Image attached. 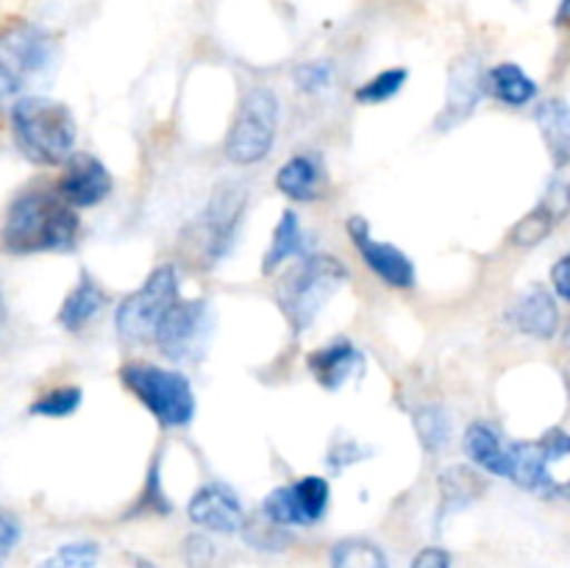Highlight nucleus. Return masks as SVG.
<instances>
[{"label": "nucleus", "instance_id": "nucleus-12", "mask_svg": "<svg viewBox=\"0 0 570 568\" xmlns=\"http://www.w3.org/2000/svg\"><path fill=\"white\" fill-rule=\"evenodd\" d=\"M187 516L195 527L220 535L239 532L245 523L243 501L223 482H206L204 488L195 490L187 505Z\"/></svg>", "mask_w": 570, "mask_h": 568}, {"label": "nucleus", "instance_id": "nucleus-8", "mask_svg": "<svg viewBox=\"0 0 570 568\" xmlns=\"http://www.w3.org/2000/svg\"><path fill=\"white\" fill-rule=\"evenodd\" d=\"M53 61V39L37 26H14L0 33V98L17 95L45 76Z\"/></svg>", "mask_w": 570, "mask_h": 568}, {"label": "nucleus", "instance_id": "nucleus-29", "mask_svg": "<svg viewBox=\"0 0 570 568\" xmlns=\"http://www.w3.org/2000/svg\"><path fill=\"white\" fill-rule=\"evenodd\" d=\"M479 484L482 479L471 471V468H449V471L440 477V488H443L445 501L451 507H462L465 501H471L473 496H479Z\"/></svg>", "mask_w": 570, "mask_h": 568}, {"label": "nucleus", "instance_id": "nucleus-7", "mask_svg": "<svg viewBox=\"0 0 570 568\" xmlns=\"http://www.w3.org/2000/svg\"><path fill=\"white\" fill-rule=\"evenodd\" d=\"M278 128V98L273 89L256 87L239 100L232 128L226 137V156L234 165L262 161L273 148Z\"/></svg>", "mask_w": 570, "mask_h": 568}, {"label": "nucleus", "instance_id": "nucleus-1", "mask_svg": "<svg viewBox=\"0 0 570 568\" xmlns=\"http://www.w3.org/2000/svg\"><path fill=\"white\" fill-rule=\"evenodd\" d=\"M78 232H81V221L59 193L31 189L11 200L3 228H0V243L11 254L67 251L76 245Z\"/></svg>", "mask_w": 570, "mask_h": 568}, {"label": "nucleus", "instance_id": "nucleus-28", "mask_svg": "<svg viewBox=\"0 0 570 568\" xmlns=\"http://www.w3.org/2000/svg\"><path fill=\"white\" fill-rule=\"evenodd\" d=\"M81 388H53L39 395L31 404V415L39 418H67L81 407Z\"/></svg>", "mask_w": 570, "mask_h": 568}, {"label": "nucleus", "instance_id": "nucleus-34", "mask_svg": "<svg viewBox=\"0 0 570 568\" xmlns=\"http://www.w3.org/2000/svg\"><path fill=\"white\" fill-rule=\"evenodd\" d=\"M540 445H543V451L549 454V460H562V457L570 454V434L566 429H549V432L540 438Z\"/></svg>", "mask_w": 570, "mask_h": 568}, {"label": "nucleus", "instance_id": "nucleus-17", "mask_svg": "<svg viewBox=\"0 0 570 568\" xmlns=\"http://www.w3.org/2000/svg\"><path fill=\"white\" fill-rule=\"evenodd\" d=\"M484 76L482 67L473 59L460 61V65L451 70V84H449V106H445V117L440 123L451 126V123H460L462 117H468L473 111V106L479 104V98L484 95Z\"/></svg>", "mask_w": 570, "mask_h": 568}, {"label": "nucleus", "instance_id": "nucleus-2", "mask_svg": "<svg viewBox=\"0 0 570 568\" xmlns=\"http://www.w3.org/2000/svg\"><path fill=\"white\" fill-rule=\"evenodd\" d=\"M17 148L37 165H61L76 148V117L65 104L42 95H26L11 106Z\"/></svg>", "mask_w": 570, "mask_h": 568}, {"label": "nucleus", "instance_id": "nucleus-37", "mask_svg": "<svg viewBox=\"0 0 570 568\" xmlns=\"http://www.w3.org/2000/svg\"><path fill=\"white\" fill-rule=\"evenodd\" d=\"M410 568H451V555L440 546H429V549L417 551Z\"/></svg>", "mask_w": 570, "mask_h": 568}, {"label": "nucleus", "instance_id": "nucleus-30", "mask_svg": "<svg viewBox=\"0 0 570 568\" xmlns=\"http://www.w3.org/2000/svg\"><path fill=\"white\" fill-rule=\"evenodd\" d=\"M415 427L429 451H438L449 443V421L440 407H423L415 415Z\"/></svg>", "mask_w": 570, "mask_h": 568}, {"label": "nucleus", "instance_id": "nucleus-42", "mask_svg": "<svg viewBox=\"0 0 570 568\" xmlns=\"http://www.w3.org/2000/svg\"><path fill=\"white\" fill-rule=\"evenodd\" d=\"M568 198H570V184H568Z\"/></svg>", "mask_w": 570, "mask_h": 568}, {"label": "nucleus", "instance_id": "nucleus-24", "mask_svg": "<svg viewBox=\"0 0 570 568\" xmlns=\"http://www.w3.org/2000/svg\"><path fill=\"white\" fill-rule=\"evenodd\" d=\"M328 560L332 568H390L384 551L365 538H345L334 543Z\"/></svg>", "mask_w": 570, "mask_h": 568}, {"label": "nucleus", "instance_id": "nucleus-16", "mask_svg": "<svg viewBox=\"0 0 570 568\" xmlns=\"http://www.w3.org/2000/svg\"><path fill=\"white\" fill-rule=\"evenodd\" d=\"M306 368L323 388L340 390L356 371H362V354L348 340H334V343L312 351L306 356Z\"/></svg>", "mask_w": 570, "mask_h": 568}, {"label": "nucleus", "instance_id": "nucleus-38", "mask_svg": "<svg viewBox=\"0 0 570 568\" xmlns=\"http://www.w3.org/2000/svg\"><path fill=\"white\" fill-rule=\"evenodd\" d=\"M557 20H560V22L570 20V0H562V3H560V11H557Z\"/></svg>", "mask_w": 570, "mask_h": 568}, {"label": "nucleus", "instance_id": "nucleus-32", "mask_svg": "<svg viewBox=\"0 0 570 568\" xmlns=\"http://www.w3.org/2000/svg\"><path fill=\"white\" fill-rule=\"evenodd\" d=\"M20 521L14 518V512H9L6 507H0V568L6 566V560L11 557V551L20 543Z\"/></svg>", "mask_w": 570, "mask_h": 568}, {"label": "nucleus", "instance_id": "nucleus-3", "mask_svg": "<svg viewBox=\"0 0 570 568\" xmlns=\"http://www.w3.org/2000/svg\"><path fill=\"white\" fill-rule=\"evenodd\" d=\"M348 267L328 254H309L287 267L276 290L278 306L295 334L306 332L317 312L348 282Z\"/></svg>", "mask_w": 570, "mask_h": 568}, {"label": "nucleus", "instance_id": "nucleus-39", "mask_svg": "<svg viewBox=\"0 0 570 568\" xmlns=\"http://www.w3.org/2000/svg\"><path fill=\"white\" fill-rule=\"evenodd\" d=\"M6 326V301H3V293H0V332H3Z\"/></svg>", "mask_w": 570, "mask_h": 568}, {"label": "nucleus", "instance_id": "nucleus-19", "mask_svg": "<svg viewBox=\"0 0 570 568\" xmlns=\"http://www.w3.org/2000/svg\"><path fill=\"white\" fill-rule=\"evenodd\" d=\"M465 451L488 473H495V477L504 479L510 473V443H504L501 434L493 427H488V423H471L468 427Z\"/></svg>", "mask_w": 570, "mask_h": 568}, {"label": "nucleus", "instance_id": "nucleus-41", "mask_svg": "<svg viewBox=\"0 0 570 568\" xmlns=\"http://www.w3.org/2000/svg\"><path fill=\"white\" fill-rule=\"evenodd\" d=\"M562 493H566L568 499H570V479H568V482H566V488H562Z\"/></svg>", "mask_w": 570, "mask_h": 568}, {"label": "nucleus", "instance_id": "nucleus-40", "mask_svg": "<svg viewBox=\"0 0 570 568\" xmlns=\"http://www.w3.org/2000/svg\"><path fill=\"white\" fill-rule=\"evenodd\" d=\"M566 388H568V395H570V365L566 368Z\"/></svg>", "mask_w": 570, "mask_h": 568}, {"label": "nucleus", "instance_id": "nucleus-9", "mask_svg": "<svg viewBox=\"0 0 570 568\" xmlns=\"http://www.w3.org/2000/svg\"><path fill=\"white\" fill-rule=\"evenodd\" d=\"M212 315L206 301L178 298L161 317L159 332H156V345L167 360H195L204 351L206 337H209Z\"/></svg>", "mask_w": 570, "mask_h": 568}, {"label": "nucleus", "instance_id": "nucleus-20", "mask_svg": "<svg viewBox=\"0 0 570 568\" xmlns=\"http://www.w3.org/2000/svg\"><path fill=\"white\" fill-rule=\"evenodd\" d=\"M538 120L540 137H543L546 148H549L551 161L557 167L570 161V109L566 100H543L534 111Z\"/></svg>", "mask_w": 570, "mask_h": 568}, {"label": "nucleus", "instance_id": "nucleus-36", "mask_svg": "<svg viewBox=\"0 0 570 568\" xmlns=\"http://www.w3.org/2000/svg\"><path fill=\"white\" fill-rule=\"evenodd\" d=\"M551 284H554V293L570 304V254L560 256L554 262V267H551Z\"/></svg>", "mask_w": 570, "mask_h": 568}, {"label": "nucleus", "instance_id": "nucleus-35", "mask_svg": "<svg viewBox=\"0 0 570 568\" xmlns=\"http://www.w3.org/2000/svg\"><path fill=\"white\" fill-rule=\"evenodd\" d=\"M139 505H148V510H159V512H167V510H170V507H167L165 493H161V484H159V466L150 468V473H148V484H145V499L139 501Z\"/></svg>", "mask_w": 570, "mask_h": 568}, {"label": "nucleus", "instance_id": "nucleus-33", "mask_svg": "<svg viewBox=\"0 0 570 568\" xmlns=\"http://www.w3.org/2000/svg\"><path fill=\"white\" fill-rule=\"evenodd\" d=\"M184 557H187L189 568H209L212 560H215V546H212L204 535H193V538L187 540Z\"/></svg>", "mask_w": 570, "mask_h": 568}, {"label": "nucleus", "instance_id": "nucleus-43", "mask_svg": "<svg viewBox=\"0 0 570 568\" xmlns=\"http://www.w3.org/2000/svg\"><path fill=\"white\" fill-rule=\"evenodd\" d=\"M568 337H570V329H568Z\"/></svg>", "mask_w": 570, "mask_h": 568}, {"label": "nucleus", "instance_id": "nucleus-25", "mask_svg": "<svg viewBox=\"0 0 570 568\" xmlns=\"http://www.w3.org/2000/svg\"><path fill=\"white\" fill-rule=\"evenodd\" d=\"M98 560L100 546L95 540H72L37 562V568H98Z\"/></svg>", "mask_w": 570, "mask_h": 568}, {"label": "nucleus", "instance_id": "nucleus-18", "mask_svg": "<svg viewBox=\"0 0 570 568\" xmlns=\"http://www.w3.org/2000/svg\"><path fill=\"white\" fill-rule=\"evenodd\" d=\"M484 92H490L504 106L521 109V106L532 104L538 98V84H534L532 76H527L523 67L504 61V65H495L488 70V76H484Z\"/></svg>", "mask_w": 570, "mask_h": 568}, {"label": "nucleus", "instance_id": "nucleus-6", "mask_svg": "<svg viewBox=\"0 0 570 568\" xmlns=\"http://www.w3.org/2000/svg\"><path fill=\"white\" fill-rule=\"evenodd\" d=\"M178 295V273L173 265H159L137 293L126 295L115 312V326L126 343H148L159 332L161 317L167 315Z\"/></svg>", "mask_w": 570, "mask_h": 568}, {"label": "nucleus", "instance_id": "nucleus-4", "mask_svg": "<svg viewBox=\"0 0 570 568\" xmlns=\"http://www.w3.org/2000/svg\"><path fill=\"white\" fill-rule=\"evenodd\" d=\"M120 376L161 427H187L195 418V393L184 373L154 365V362H128L120 368Z\"/></svg>", "mask_w": 570, "mask_h": 568}, {"label": "nucleus", "instance_id": "nucleus-13", "mask_svg": "<svg viewBox=\"0 0 570 568\" xmlns=\"http://www.w3.org/2000/svg\"><path fill=\"white\" fill-rule=\"evenodd\" d=\"M111 193V173L100 159L89 154H76L67 159L65 173L59 178V195L72 206H98L100 200L109 198Z\"/></svg>", "mask_w": 570, "mask_h": 568}, {"label": "nucleus", "instance_id": "nucleus-22", "mask_svg": "<svg viewBox=\"0 0 570 568\" xmlns=\"http://www.w3.org/2000/svg\"><path fill=\"white\" fill-rule=\"evenodd\" d=\"M106 304V293L89 276H81V282L70 290L59 310V323L67 332H81Z\"/></svg>", "mask_w": 570, "mask_h": 568}, {"label": "nucleus", "instance_id": "nucleus-15", "mask_svg": "<svg viewBox=\"0 0 570 568\" xmlns=\"http://www.w3.org/2000/svg\"><path fill=\"white\" fill-rule=\"evenodd\" d=\"M510 317L523 334H532L538 340L554 337L557 329H560V310H557V301L551 295V290H546L543 284L529 287L515 301Z\"/></svg>", "mask_w": 570, "mask_h": 568}, {"label": "nucleus", "instance_id": "nucleus-23", "mask_svg": "<svg viewBox=\"0 0 570 568\" xmlns=\"http://www.w3.org/2000/svg\"><path fill=\"white\" fill-rule=\"evenodd\" d=\"M301 251V223L295 212H284L278 226L273 228L271 248H267L265 259H262V273H276L278 267L287 265V259H293Z\"/></svg>", "mask_w": 570, "mask_h": 568}, {"label": "nucleus", "instance_id": "nucleus-11", "mask_svg": "<svg viewBox=\"0 0 570 568\" xmlns=\"http://www.w3.org/2000/svg\"><path fill=\"white\" fill-rule=\"evenodd\" d=\"M348 237L351 243L356 245V251H360L367 271L376 273L387 287H395V290L415 287V265H412L410 256H406L401 248H395V245L382 243V239L373 237L371 226H367L362 217H351Z\"/></svg>", "mask_w": 570, "mask_h": 568}, {"label": "nucleus", "instance_id": "nucleus-21", "mask_svg": "<svg viewBox=\"0 0 570 568\" xmlns=\"http://www.w3.org/2000/svg\"><path fill=\"white\" fill-rule=\"evenodd\" d=\"M276 187L293 200H315L321 195V165L312 156H293L278 167Z\"/></svg>", "mask_w": 570, "mask_h": 568}, {"label": "nucleus", "instance_id": "nucleus-31", "mask_svg": "<svg viewBox=\"0 0 570 568\" xmlns=\"http://www.w3.org/2000/svg\"><path fill=\"white\" fill-rule=\"evenodd\" d=\"M334 70L328 61H309V65H301L295 70V84H298L304 92H321L332 84Z\"/></svg>", "mask_w": 570, "mask_h": 568}, {"label": "nucleus", "instance_id": "nucleus-5", "mask_svg": "<svg viewBox=\"0 0 570 568\" xmlns=\"http://www.w3.org/2000/svg\"><path fill=\"white\" fill-rule=\"evenodd\" d=\"M245 204H248V193L239 184L226 182L215 189L209 206L195 221L193 226L184 232V254L195 262V265H215L226 256L232 248L234 237H237L239 221L245 215Z\"/></svg>", "mask_w": 570, "mask_h": 568}, {"label": "nucleus", "instance_id": "nucleus-27", "mask_svg": "<svg viewBox=\"0 0 570 568\" xmlns=\"http://www.w3.org/2000/svg\"><path fill=\"white\" fill-rule=\"evenodd\" d=\"M551 228H554V212L549 206H538V209H532L515 223L510 239L515 245H521V248H532V245L543 243L549 237Z\"/></svg>", "mask_w": 570, "mask_h": 568}, {"label": "nucleus", "instance_id": "nucleus-10", "mask_svg": "<svg viewBox=\"0 0 570 568\" xmlns=\"http://www.w3.org/2000/svg\"><path fill=\"white\" fill-rule=\"evenodd\" d=\"M332 501V488L323 477H304L293 484L271 490L262 505L267 521L278 527H312L321 521Z\"/></svg>", "mask_w": 570, "mask_h": 568}, {"label": "nucleus", "instance_id": "nucleus-14", "mask_svg": "<svg viewBox=\"0 0 570 568\" xmlns=\"http://www.w3.org/2000/svg\"><path fill=\"white\" fill-rule=\"evenodd\" d=\"M549 462L551 460L543 445H540V440H534V443H510V473H507V479L523 490L551 496L560 490V484L551 477Z\"/></svg>", "mask_w": 570, "mask_h": 568}, {"label": "nucleus", "instance_id": "nucleus-26", "mask_svg": "<svg viewBox=\"0 0 570 568\" xmlns=\"http://www.w3.org/2000/svg\"><path fill=\"white\" fill-rule=\"evenodd\" d=\"M406 76H410V72H406L404 67H390V70H382L379 76L367 78V81L356 89L354 98L360 100V104H384V100L395 98V95L404 89Z\"/></svg>", "mask_w": 570, "mask_h": 568}]
</instances>
